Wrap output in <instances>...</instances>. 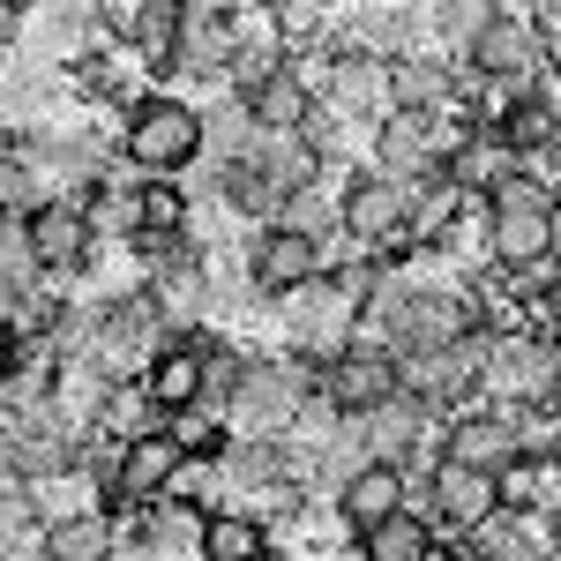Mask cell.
Returning a JSON list of instances; mask_svg holds the SVG:
<instances>
[{
  "label": "cell",
  "instance_id": "1",
  "mask_svg": "<svg viewBox=\"0 0 561 561\" xmlns=\"http://www.w3.org/2000/svg\"><path fill=\"white\" fill-rule=\"evenodd\" d=\"M113 158L142 180H180L203 165V105H187L180 90H142L113 128Z\"/></svg>",
  "mask_w": 561,
  "mask_h": 561
},
{
  "label": "cell",
  "instance_id": "28",
  "mask_svg": "<svg viewBox=\"0 0 561 561\" xmlns=\"http://www.w3.org/2000/svg\"><path fill=\"white\" fill-rule=\"evenodd\" d=\"M45 539V517L31 502V486H0V561L8 554H31Z\"/></svg>",
  "mask_w": 561,
  "mask_h": 561
},
{
  "label": "cell",
  "instance_id": "29",
  "mask_svg": "<svg viewBox=\"0 0 561 561\" xmlns=\"http://www.w3.org/2000/svg\"><path fill=\"white\" fill-rule=\"evenodd\" d=\"M420 561H472V547H465V539H434Z\"/></svg>",
  "mask_w": 561,
  "mask_h": 561
},
{
  "label": "cell",
  "instance_id": "18",
  "mask_svg": "<svg viewBox=\"0 0 561 561\" xmlns=\"http://www.w3.org/2000/svg\"><path fill=\"white\" fill-rule=\"evenodd\" d=\"M472 561H561V524L547 517H486L472 531Z\"/></svg>",
  "mask_w": 561,
  "mask_h": 561
},
{
  "label": "cell",
  "instance_id": "9",
  "mask_svg": "<svg viewBox=\"0 0 561 561\" xmlns=\"http://www.w3.org/2000/svg\"><path fill=\"white\" fill-rule=\"evenodd\" d=\"M180 465H187V449H180V434L173 420L165 427H150V434H135V442H121V465H113V517H142L150 502H165L173 494V479Z\"/></svg>",
  "mask_w": 561,
  "mask_h": 561
},
{
  "label": "cell",
  "instance_id": "13",
  "mask_svg": "<svg viewBox=\"0 0 561 561\" xmlns=\"http://www.w3.org/2000/svg\"><path fill=\"white\" fill-rule=\"evenodd\" d=\"M442 457L502 479L517 465V412H502V404H465L457 420H442Z\"/></svg>",
  "mask_w": 561,
  "mask_h": 561
},
{
  "label": "cell",
  "instance_id": "17",
  "mask_svg": "<svg viewBox=\"0 0 561 561\" xmlns=\"http://www.w3.org/2000/svg\"><path fill=\"white\" fill-rule=\"evenodd\" d=\"M517 173H524V158H517V150H510V142H502L494 128H486V121H479V128L465 135V150H457V158L442 165V180H449V187H457L465 203H472V195L486 203L494 187H510Z\"/></svg>",
  "mask_w": 561,
  "mask_h": 561
},
{
  "label": "cell",
  "instance_id": "30",
  "mask_svg": "<svg viewBox=\"0 0 561 561\" xmlns=\"http://www.w3.org/2000/svg\"><path fill=\"white\" fill-rule=\"evenodd\" d=\"M255 561H277V554H255Z\"/></svg>",
  "mask_w": 561,
  "mask_h": 561
},
{
  "label": "cell",
  "instance_id": "3",
  "mask_svg": "<svg viewBox=\"0 0 561 561\" xmlns=\"http://www.w3.org/2000/svg\"><path fill=\"white\" fill-rule=\"evenodd\" d=\"M479 404H502V412H561V337L531 330V322L494 330Z\"/></svg>",
  "mask_w": 561,
  "mask_h": 561
},
{
  "label": "cell",
  "instance_id": "16",
  "mask_svg": "<svg viewBox=\"0 0 561 561\" xmlns=\"http://www.w3.org/2000/svg\"><path fill=\"white\" fill-rule=\"evenodd\" d=\"M412 486H420V472H404V465H367V472H352L345 486H337L330 517H337L352 539H359V531L389 524L397 510H412Z\"/></svg>",
  "mask_w": 561,
  "mask_h": 561
},
{
  "label": "cell",
  "instance_id": "4",
  "mask_svg": "<svg viewBox=\"0 0 561 561\" xmlns=\"http://www.w3.org/2000/svg\"><path fill=\"white\" fill-rule=\"evenodd\" d=\"M307 397H322V375H314L307 359H285V352H248L240 382H232V397H225V427L285 442V427L300 420Z\"/></svg>",
  "mask_w": 561,
  "mask_h": 561
},
{
  "label": "cell",
  "instance_id": "14",
  "mask_svg": "<svg viewBox=\"0 0 561 561\" xmlns=\"http://www.w3.org/2000/svg\"><path fill=\"white\" fill-rule=\"evenodd\" d=\"M98 31L113 53L150 60V68H173V31H180V0H105L98 8Z\"/></svg>",
  "mask_w": 561,
  "mask_h": 561
},
{
  "label": "cell",
  "instance_id": "19",
  "mask_svg": "<svg viewBox=\"0 0 561 561\" xmlns=\"http://www.w3.org/2000/svg\"><path fill=\"white\" fill-rule=\"evenodd\" d=\"M53 389H60V352L45 337H23V352L0 367V420H23V412L53 404Z\"/></svg>",
  "mask_w": 561,
  "mask_h": 561
},
{
  "label": "cell",
  "instance_id": "25",
  "mask_svg": "<svg viewBox=\"0 0 561 561\" xmlns=\"http://www.w3.org/2000/svg\"><path fill=\"white\" fill-rule=\"evenodd\" d=\"M434 539H442V531H434V524L420 517V510H397L389 524L359 531V547H352V554H359V561H420V554L434 547Z\"/></svg>",
  "mask_w": 561,
  "mask_h": 561
},
{
  "label": "cell",
  "instance_id": "6",
  "mask_svg": "<svg viewBox=\"0 0 561 561\" xmlns=\"http://www.w3.org/2000/svg\"><path fill=\"white\" fill-rule=\"evenodd\" d=\"M412 510L442 531V539H472L486 517H502V486L494 472H472V465H449V457H434L420 486H412Z\"/></svg>",
  "mask_w": 561,
  "mask_h": 561
},
{
  "label": "cell",
  "instance_id": "20",
  "mask_svg": "<svg viewBox=\"0 0 561 561\" xmlns=\"http://www.w3.org/2000/svg\"><path fill=\"white\" fill-rule=\"evenodd\" d=\"M38 547H45V561H121V554H128V539H121V517H113V510L45 524Z\"/></svg>",
  "mask_w": 561,
  "mask_h": 561
},
{
  "label": "cell",
  "instance_id": "21",
  "mask_svg": "<svg viewBox=\"0 0 561 561\" xmlns=\"http://www.w3.org/2000/svg\"><path fill=\"white\" fill-rule=\"evenodd\" d=\"M53 195H60V187H53V173L23 150V135L0 142V225H31Z\"/></svg>",
  "mask_w": 561,
  "mask_h": 561
},
{
  "label": "cell",
  "instance_id": "8",
  "mask_svg": "<svg viewBox=\"0 0 561 561\" xmlns=\"http://www.w3.org/2000/svg\"><path fill=\"white\" fill-rule=\"evenodd\" d=\"M240 277H248V293L262 307H277L285 293L330 277V248L307 240V232H285V225H262V232H248V248H240Z\"/></svg>",
  "mask_w": 561,
  "mask_h": 561
},
{
  "label": "cell",
  "instance_id": "15",
  "mask_svg": "<svg viewBox=\"0 0 561 561\" xmlns=\"http://www.w3.org/2000/svg\"><path fill=\"white\" fill-rule=\"evenodd\" d=\"M31 248H38L53 285H60V277H83L90 262L105 255L98 232H90V217H83V195H53V203L31 217Z\"/></svg>",
  "mask_w": 561,
  "mask_h": 561
},
{
  "label": "cell",
  "instance_id": "11",
  "mask_svg": "<svg viewBox=\"0 0 561 561\" xmlns=\"http://www.w3.org/2000/svg\"><path fill=\"white\" fill-rule=\"evenodd\" d=\"M232 31H240V8H217V0H180V31H173V68L187 83H217L232 68Z\"/></svg>",
  "mask_w": 561,
  "mask_h": 561
},
{
  "label": "cell",
  "instance_id": "5",
  "mask_svg": "<svg viewBox=\"0 0 561 561\" xmlns=\"http://www.w3.org/2000/svg\"><path fill=\"white\" fill-rule=\"evenodd\" d=\"M270 314H277V352H285V359H307L314 375H322L330 359H345V352L367 337V314H359L330 277H314V285H300V293H285Z\"/></svg>",
  "mask_w": 561,
  "mask_h": 561
},
{
  "label": "cell",
  "instance_id": "24",
  "mask_svg": "<svg viewBox=\"0 0 561 561\" xmlns=\"http://www.w3.org/2000/svg\"><path fill=\"white\" fill-rule=\"evenodd\" d=\"M150 427H165V412L150 404V389L142 382H113L105 389V404H98V420H90V442H135V434H150Z\"/></svg>",
  "mask_w": 561,
  "mask_h": 561
},
{
  "label": "cell",
  "instance_id": "2",
  "mask_svg": "<svg viewBox=\"0 0 561 561\" xmlns=\"http://www.w3.org/2000/svg\"><path fill=\"white\" fill-rule=\"evenodd\" d=\"M479 225H486V262H494L502 277L561 255V195L531 173H517L510 187H494V195L479 203Z\"/></svg>",
  "mask_w": 561,
  "mask_h": 561
},
{
  "label": "cell",
  "instance_id": "10",
  "mask_svg": "<svg viewBox=\"0 0 561 561\" xmlns=\"http://www.w3.org/2000/svg\"><path fill=\"white\" fill-rule=\"evenodd\" d=\"M397 389H404V359H397L382 337H359L345 359L322 367V404H337L345 420H375Z\"/></svg>",
  "mask_w": 561,
  "mask_h": 561
},
{
  "label": "cell",
  "instance_id": "23",
  "mask_svg": "<svg viewBox=\"0 0 561 561\" xmlns=\"http://www.w3.org/2000/svg\"><path fill=\"white\" fill-rule=\"evenodd\" d=\"M255 113L232 98V90H217V105H203V158H210V173L225 165H248L255 158Z\"/></svg>",
  "mask_w": 561,
  "mask_h": 561
},
{
  "label": "cell",
  "instance_id": "22",
  "mask_svg": "<svg viewBox=\"0 0 561 561\" xmlns=\"http://www.w3.org/2000/svg\"><path fill=\"white\" fill-rule=\"evenodd\" d=\"M240 105L255 113V128H262V135H300V128H307V113H314V90H307V76L293 68V60H285V68H277L270 83H255L248 98H240Z\"/></svg>",
  "mask_w": 561,
  "mask_h": 561
},
{
  "label": "cell",
  "instance_id": "7",
  "mask_svg": "<svg viewBox=\"0 0 561 561\" xmlns=\"http://www.w3.org/2000/svg\"><path fill=\"white\" fill-rule=\"evenodd\" d=\"M412 195H420L412 180L382 173V165H352V173H345V187H337V232L382 255V248H397V240H404Z\"/></svg>",
  "mask_w": 561,
  "mask_h": 561
},
{
  "label": "cell",
  "instance_id": "12",
  "mask_svg": "<svg viewBox=\"0 0 561 561\" xmlns=\"http://www.w3.org/2000/svg\"><path fill=\"white\" fill-rule=\"evenodd\" d=\"M210 337L217 330H187V337H173V345L142 367V389H150V404L165 420H187V412L210 404Z\"/></svg>",
  "mask_w": 561,
  "mask_h": 561
},
{
  "label": "cell",
  "instance_id": "26",
  "mask_svg": "<svg viewBox=\"0 0 561 561\" xmlns=\"http://www.w3.org/2000/svg\"><path fill=\"white\" fill-rule=\"evenodd\" d=\"M270 554V531L248 510H210V531H203V561H255Z\"/></svg>",
  "mask_w": 561,
  "mask_h": 561
},
{
  "label": "cell",
  "instance_id": "27",
  "mask_svg": "<svg viewBox=\"0 0 561 561\" xmlns=\"http://www.w3.org/2000/svg\"><path fill=\"white\" fill-rule=\"evenodd\" d=\"M142 232H195V187L180 180H142Z\"/></svg>",
  "mask_w": 561,
  "mask_h": 561
}]
</instances>
